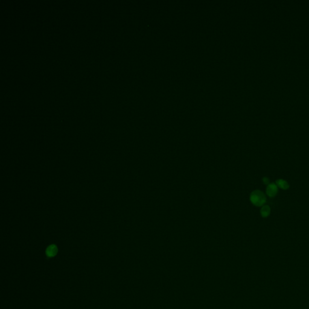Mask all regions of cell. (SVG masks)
Returning <instances> with one entry per match:
<instances>
[{
  "label": "cell",
  "instance_id": "1",
  "mask_svg": "<svg viewBox=\"0 0 309 309\" xmlns=\"http://www.w3.org/2000/svg\"><path fill=\"white\" fill-rule=\"evenodd\" d=\"M249 199L251 202L256 207H262L266 201L264 193L259 190H255L251 192Z\"/></svg>",
  "mask_w": 309,
  "mask_h": 309
},
{
  "label": "cell",
  "instance_id": "2",
  "mask_svg": "<svg viewBox=\"0 0 309 309\" xmlns=\"http://www.w3.org/2000/svg\"><path fill=\"white\" fill-rule=\"evenodd\" d=\"M266 194L270 197H273L277 195L278 187L275 183L269 184L266 188Z\"/></svg>",
  "mask_w": 309,
  "mask_h": 309
},
{
  "label": "cell",
  "instance_id": "3",
  "mask_svg": "<svg viewBox=\"0 0 309 309\" xmlns=\"http://www.w3.org/2000/svg\"><path fill=\"white\" fill-rule=\"evenodd\" d=\"M58 248L56 245L51 244L47 248L45 254L48 257H53L57 255Z\"/></svg>",
  "mask_w": 309,
  "mask_h": 309
},
{
  "label": "cell",
  "instance_id": "4",
  "mask_svg": "<svg viewBox=\"0 0 309 309\" xmlns=\"http://www.w3.org/2000/svg\"><path fill=\"white\" fill-rule=\"evenodd\" d=\"M275 184H276L277 187H279L281 189L284 190H286L289 189V187H290V186H289V183L286 181L284 180V179H278V180L276 181Z\"/></svg>",
  "mask_w": 309,
  "mask_h": 309
},
{
  "label": "cell",
  "instance_id": "5",
  "mask_svg": "<svg viewBox=\"0 0 309 309\" xmlns=\"http://www.w3.org/2000/svg\"><path fill=\"white\" fill-rule=\"evenodd\" d=\"M261 216L263 217H267L270 214V208L269 205H263L260 210Z\"/></svg>",
  "mask_w": 309,
  "mask_h": 309
},
{
  "label": "cell",
  "instance_id": "6",
  "mask_svg": "<svg viewBox=\"0 0 309 309\" xmlns=\"http://www.w3.org/2000/svg\"><path fill=\"white\" fill-rule=\"evenodd\" d=\"M263 182L264 185H268V186L269 184H270L269 183V179L267 177H264L263 178Z\"/></svg>",
  "mask_w": 309,
  "mask_h": 309
}]
</instances>
